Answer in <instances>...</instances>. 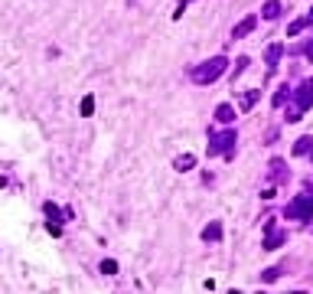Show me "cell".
Instances as JSON below:
<instances>
[{
  "mask_svg": "<svg viewBox=\"0 0 313 294\" xmlns=\"http://www.w3.org/2000/svg\"><path fill=\"white\" fill-rule=\"evenodd\" d=\"M225 66H228L225 56H212L209 62H202V66L193 69V82H196V85H212L222 72H225Z\"/></svg>",
  "mask_w": 313,
  "mask_h": 294,
  "instance_id": "6da1fadb",
  "label": "cell"
},
{
  "mask_svg": "<svg viewBox=\"0 0 313 294\" xmlns=\"http://www.w3.org/2000/svg\"><path fill=\"white\" fill-rule=\"evenodd\" d=\"M235 141H238L235 131H219V134H209V157L222 154L225 160H232V157H235Z\"/></svg>",
  "mask_w": 313,
  "mask_h": 294,
  "instance_id": "7a4b0ae2",
  "label": "cell"
},
{
  "mask_svg": "<svg viewBox=\"0 0 313 294\" xmlns=\"http://www.w3.org/2000/svg\"><path fill=\"white\" fill-rule=\"evenodd\" d=\"M284 216H287V219H297V222H310V219H313V196H310V193L294 196V200L287 203V209H284Z\"/></svg>",
  "mask_w": 313,
  "mask_h": 294,
  "instance_id": "3957f363",
  "label": "cell"
},
{
  "mask_svg": "<svg viewBox=\"0 0 313 294\" xmlns=\"http://www.w3.org/2000/svg\"><path fill=\"white\" fill-rule=\"evenodd\" d=\"M284 242H287V232H281V229L274 226V219H267L264 222V248L274 252V248H281Z\"/></svg>",
  "mask_w": 313,
  "mask_h": 294,
  "instance_id": "277c9868",
  "label": "cell"
},
{
  "mask_svg": "<svg viewBox=\"0 0 313 294\" xmlns=\"http://www.w3.org/2000/svg\"><path fill=\"white\" fill-rule=\"evenodd\" d=\"M294 102H297V108H294V111H300V114L313 105V79H307V82L297 85V92H294Z\"/></svg>",
  "mask_w": 313,
  "mask_h": 294,
  "instance_id": "5b68a950",
  "label": "cell"
},
{
  "mask_svg": "<svg viewBox=\"0 0 313 294\" xmlns=\"http://www.w3.org/2000/svg\"><path fill=\"white\" fill-rule=\"evenodd\" d=\"M255 26H258V16H255V13H252V16H245V20H238L235 26H232V40H245L248 33L255 30Z\"/></svg>",
  "mask_w": 313,
  "mask_h": 294,
  "instance_id": "8992f818",
  "label": "cell"
},
{
  "mask_svg": "<svg viewBox=\"0 0 313 294\" xmlns=\"http://www.w3.org/2000/svg\"><path fill=\"white\" fill-rule=\"evenodd\" d=\"M258 98H261V88H252V92H245V95L238 98V108L241 111H252V105L258 102Z\"/></svg>",
  "mask_w": 313,
  "mask_h": 294,
  "instance_id": "52a82bcc",
  "label": "cell"
},
{
  "mask_svg": "<svg viewBox=\"0 0 313 294\" xmlns=\"http://www.w3.org/2000/svg\"><path fill=\"white\" fill-rule=\"evenodd\" d=\"M216 121L219 124H232V121H235V108H232V105H219V108H216Z\"/></svg>",
  "mask_w": 313,
  "mask_h": 294,
  "instance_id": "ba28073f",
  "label": "cell"
},
{
  "mask_svg": "<svg viewBox=\"0 0 313 294\" xmlns=\"http://www.w3.org/2000/svg\"><path fill=\"white\" fill-rule=\"evenodd\" d=\"M261 16L264 20H277V16H281V0H267L261 7Z\"/></svg>",
  "mask_w": 313,
  "mask_h": 294,
  "instance_id": "9c48e42d",
  "label": "cell"
},
{
  "mask_svg": "<svg viewBox=\"0 0 313 294\" xmlns=\"http://www.w3.org/2000/svg\"><path fill=\"white\" fill-rule=\"evenodd\" d=\"M222 239V226L219 222H209V226L202 229V242H219Z\"/></svg>",
  "mask_w": 313,
  "mask_h": 294,
  "instance_id": "30bf717a",
  "label": "cell"
},
{
  "mask_svg": "<svg viewBox=\"0 0 313 294\" xmlns=\"http://www.w3.org/2000/svg\"><path fill=\"white\" fill-rule=\"evenodd\" d=\"M284 56V46L281 43H274V46H267V69H277V62Z\"/></svg>",
  "mask_w": 313,
  "mask_h": 294,
  "instance_id": "8fae6325",
  "label": "cell"
},
{
  "mask_svg": "<svg viewBox=\"0 0 313 294\" xmlns=\"http://www.w3.org/2000/svg\"><path fill=\"white\" fill-rule=\"evenodd\" d=\"M173 167H176L180 173H186V170H193V167H196V157H193V154H180V157L173 160Z\"/></svg>",
  "mask_w": 313,
  "mask_h": 294,
  "instance_id": "7c38bea8",
  "label": "cell"
},
{
  "mask_svg": "<svg viewBox=\"0 0 313 294\" xmlns=\"http://www.w3.org/2000/svg\"><path fill=\"white\" fill-rule=\"evenodd\" d=\"M310 150H313V138H310V134L297 138V144H294V154H297V157H303V154H310Z\"/></svg>",
  "mask_w": 313,
  "mask_h": 294,
  "instance_id": "4fadbf2b",
  "label": "cell"
},
{
  "mask_svg": "<svg viewBox=\"0 0 313 294\" xmlns=\"http://www.w3.org/2000/svg\"><path fill=\"white\" fill-rule=\"evenodd\" d=\"M267 167H271V177H274V180H284V177H287V173H284V160H277V157H274Z\"/></svg>",
  "mask_w": 313,
  "mask_h": 294,
  "instance_id": "5bb4252c",
  "label": "cell"
},
{
  "mask_svg": "<svg viewBox=\"0 0 313 294\" xmlns=\"http://www.w3.org/2000/svg\"><path fill=\"white\" fill-rule=\"evenodd\" d=\"M303 30H307V20H294L287 26V36H297V33H303Z\"/></svg>",
  "mask_w": 313,
  "mask_h": 294,
  "instance_id": "9a60e30c",
  "label": "cell"
},
{
  "mask_svg": "<svg viewBox=\"0 0 313 294\" xmlns=\"http://www.w3.org/2000/svg\"><path fill=\"white\" fill-rule=\"evenodd\" d=\"M248 62H252V59H248V56H241V59H235V72H232V82H235V75H241V72H245V69H248Z\"/></svg>",
  "mask_w": 313,
  "mask_h": 294,
  "instance_id": "2e32d148",
  "label": "cell"
},
{
  "mask_svg": "<svg viewBox=\"0 0 313 294\" xmlns=\"http://www.w3.org/2000/svg\"><path fill=\"white\" fill-rule=\"evenodd\" d=\"M92 111H95V98H92V95H85V98H82V118H88Z\"/></svg>",
  "mask_w": 313,
  "mask_h": 294,
  "instance_id": "e0dca14e",
  "label": "cell"
},
{
  "mask_svg": "<svg viewBox=\"0 0 313 294\" xmlns=\"http://www.w3.org/2000/svg\"><path fill=\"white\" fill-rule=\"evenodd\" d=\"M101 271H105V275H118V262H114V258H105V262H101Z\"/></svg>",
  "mask_w": 313,
  "mask_h": 294,
  "instance_id": "ac0fdd59",
  "label": "cell"
},
{
  "mask_svg": "<svg viewBox=\"0 0 313 294\" xmlns=\"http://www.w3.org/2000/svg\"><path fill=\"white\" fill-rule=\"evenodd\" d=\"M287 95H290V92H287V85H284V88H281V92H277V95H274V108H281V105H284V102H287Z\"/></svg>",
  "mask_w": 313,
  "mask_h": 294,
  "instance_id": "d6986e66",
  "label": "cell"
},
{
  "mask_svg": "<svg viewBox=\"0 0 313 294\" xmlns=\"http://www.w3.org/2000/svg\"><path fill=\"white\" fill-rule=\"evenodd\" d=\"M281 271H284V268H267L261 278H264V281H277V278H281Z\"/></svg>",
  "mask_w": 313,
  "mask_h": 294,
  "instance_id": "ffe728a7",
  "label": "cell"
},
{
  "mask_svg": "<svg viewBox=\"0 0 313 294\" xmlns=\"http://www.w3.org/2000/svg\"><path fill=\"white\" fill-rule=\"evenodd\" d=\"M46 216H49V219H59L62 212H59V206H52V203H46Z\"/></svg>",
  "mask_w": 313,
  "mask_h": 294,
  "instance_id": "44dd1931",
  "label": "cell"
},
{
  "mask_svg": "<svg viewBox=\"0 0 313 294\" xmlns=\"http://www.w3.org/2000/svg\"><path fill=\"white\" fill-rule=\"evenodd\" d=\"M303 20H307V26L313 23V7H310V10H307V16H303Z\"/></svg>",
  "mask_w": 313,
  "mask_h": 294,
  "instance_id": "7402d4cb",
  "label": "cell"
},
{
  "mask_svg": "<svg viewBox=\"0 0 313 294\" xmlns=\"http://www.w3.org/2000/svg\"><path fill=\"white\" fill-rule=\"evenodd\" d=\"M310 154H313V150H310Z\"/></svg>",
  "mask_w": 313,
  "mask_h": 294,
  "instance_id": "603a6c76",
  "label": "cell"
}]
</instances>
